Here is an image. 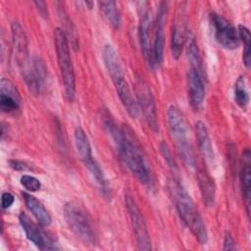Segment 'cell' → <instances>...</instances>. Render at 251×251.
Returning a JSON list of instances; mask_svg holds the SVG:
<instances>
[{
	"label": "cell",
	"mask_w": 251,
	"mask_h": 251,
	"mask_svg": "<svg viewBox=\"0 0 251 251\" xmlns=\"http://www.w3.org/2000/svg\"><path fill=\"white\" fill-rule=\"evenodd\" d=\"M12 42L13 49L18 67L21 70L24 80L31 76L33 72V65L28 58L27 41L25 30L18 22L12 24Z\"/></svg>",
	"instance_id": "obj_7"
},
{
	"label": "cell",
	"mask_w": 251,
	"mask_h": 251,
	"mask_svg": "<svg viewBox=\"0 0 251 251\" xmlns=\"http://www.w3.org/2000/svg\"><path fill=\"white\" fill-rule=\"evenodd\" d=\"M240 184L242 195L246 204V211L249 216L250 213V194H251V154L248 148L244 150L241 158L240 166Z\"/></svg>",
	"instance_id": "obj_16"
},
{
	"label": "cell",
	"mask_w": 251,
	"mask_h": 251,
	"mask_svg": "<svg viewBox=\"0 0 251 251\" xmlns=\"http://www.w3.org/2000/svg\"><path fill=\"white\" fill-rule=\"evenodd\" d=\"M99 9L101 13L104 15L105 19L108 23L114 27L119 28L121 25V16L119 10L117 8V4L115 1H100L98 2Z\"/></svg>",
	"instance_id": "obj_23"
},
{
	"label": "cell",
	"mask_w": 251,
	"mask_h": 251,
	"mask_svg": "<svg viewBox=\"0 0 251 251\" xmlns=\"http://www.w3.org/2000/svg\"><path fill=\"white\" fill-rule=\"evenodd\" d=\"M168 8L165 2L160 4L156 19L154 20V34L152 43L151 69H158L163 63L164 47H165V23L167 20Z\"/></svg>",
	"instance_id": "obj_11"
},
{
	"label": "cell",
	"mask_w": 251,
	"mask_h": 251,
	"mask_svg": "<svg viewBox=\"0 0 251 251\" xmlns=\"http://www.w3.org/2000/svg\"><path fill=\"white\" fill-rule=\"evenodd\" d=\"M22 103V97L16 85L8 78L0 80V108L5 113L17 112Z\"/></svg>",
	"instance_id": "obj_14"
},
{
	"label": "cell",
	"mask_w": 251,
	"mask_h": 251,
	"mask_svg": "<svg viewBox=\"0 0 251 251\" xmlns=\"http://www.w3.org/2000/svg\"><path fill=\"white\" fill-rule=\"evenodd\" d=\"M20 182L26 190H28L30 192H35V191L39 190L41 187V182L36 177L29 176V175L22 176Z\"/></svg>",
	"instance_id": "obj_27"
},
{
	"label": "cell",
	"mask_w": 251,
	"mask_h": 251,
	"mask_svg": "<svg viewBox=\"0 0 251 251\" xmlns=\"http://www.w3.org/2000/svg\"><path fill=\"white\" fill-rule=\"evenodd\" d=\"M238 37L243 42V64L247 69H249L251 66V35L249 28L243 25H239Z\"/></svg>",
	"instance_id": "obj_25"
},
{
	"label": "cell",
	"mask_w": 251,
	"mask_h": 251,
	"mask_svg": "<svg viewBox=\"0 0 251 251\" xmlns=\"http://www.w3.org/2000/svg\"><path fill=\"white\" fill-rule=\"evenodd\" d=\"M20 224L29 241H31L40 250L57 249L53 238L41 227L38 223L35 224L25 213H21L19 216Z\"/></svg>",
	"instance_id": "obj_13"
},
{
	"label": "cell",
	"mask_w": 251,
	"mask_h": 251,
	"mask_svg": "<svg viewBox=\"0 0 251 251\" xmlns=\"http://www.w3.org/2000/svg\"><path fill=\"white\" fill-rule=\"evenodd\" d=\"M167 123L172 138L175 140L176 151L185 166L194 168L196 165L193 146L189 139V130L182 113L171 105L167 111Z\"/></svg>",
	"instance_id": "obj_4"
},
{
	"label": "cell",
	"mask_w": 251,
	"mask_h": 251,
	"mask_svg": "<svg viewBox=\"0 0 251 251\" xmlns=\"http://www.w3.org/2000/svg\"><path fill=\"white\" fill-rule=\"evenodd\" d=\"M210 21L216 41L225 49L234 50L239 46L240 39L234 26L222 15L210 14Z\"/></svg>",
	"instance_id": "obj_10"
},
{
	"label": "cell",
	"mask_w": 251,
	"mask_h": 251,
	"mask_svg": "<svg viewBox=\"0 0 251 251\" xmlns=\"http://www.w3.org/2000/svg\"><path fill=\"white\" fill-rule=\"evenodd\" d=\"M187 95L191 107L197 111L199 110L205 99V86L202 76L193 69H189L186 74Z\"/></svg>",
	"instance_id": "obj_15"
},
{
	"label": "cell",
	"mask_w": 251,
	"mask_h": 251,
	"mask_svg": "<svg viewBox=\"0 0 251 251\" xmlns=\"http://www.w3.org/2000/svg\"><path fill=\"white\" fill-rule=\"evenodd\" d=\"M195 134L199 149L206 159L207 162H213L214 151L212 146V141L208 132L206 125L202 121H198L195 124Z\"/></svg>",
	"instance_id": "obj_18"
},
{
	"label": "cell",
	"mask_w": 251,
	"mask_h": 251,
	"mask_svg": "<svg viewBox=\"0 0 251 251\" xmlns=\"http://www.w3.org/2000/svg\"><path fill=\"white\" fill-rule=\"evenodd\" d=\"M54 40L58 66L60 69V74L63 80L66 96L70 101H72L75 93V75L70 54L68 37L63 28H55Z\"/></svg>",
	"instance_id": "obj_5"
},
{
	"label": "cell",
	"mask_w": 251,
	"mask_h": 251,
	"mask_svg": "<svg viewBox=\"0 0 251 251\" xmlns=\"http://www.w3.org/2000/svg\"><path fill=\"white\" fill-rule=\"evenodd\" d=\"M172 188L176 207L180 219L189 227L197 240L201 244H206L208 241V232L189 193L178 181H175Z\"/></svg>",
	"instance_id": "obj_3"
},
{
	"label": "cell",
	"mask_w": 251,
	"mask_h": 251,
	"mask_svg": "<svg viewBox=\"0 0 251 251\" xmlns=\"http://www.w3.org/2000/svg\"><path fill=\"white\" fill-rule=\"evenodd\" d=\"M10 166H11L14 170H16V171L24 172V171L29 170L28 165H27L25 162H23V161H20V160H11V161H10Z\"/></svg>",
	"instance_id": "obj_31"
},
{
	"label": "cell",
	"mask_w": 251,
	"mask_h": 251,
	"mask_svg": "<svg viewBox=\"0 0 251 251\" xmlns=\"http://www.w3.org/2000/svg\"><path fill=\"white\" fill-rule=\"evenodd\" d=\"M22 195L26 208L34 216L37 223L42 226H50L52 223V218L44 205L36 197L32 196L29 193L23 192Z\"/></svg>",
	"instance_id": "obj_17"
},
{
	"label": "cell",
	"mask_w": 251,
	"mask_h": 251,
	"mask_svg": "<svg viewBox=\"0 0 251 251\" xmlns=\"http://www.w3.org/2000/svg\"><path fill=\"white\" fill-rule=\"evenodd\" d=\"M74 139H75V145L76 151H77L81 161L83 162L84 166H86L87 164L92 162L94 159L92 156L91 146H90L88 137H87L85 131L83 130V128L78 126L75 129Z\"/></svg>",
	"instance_id": "obj_20"
},
{
	"label": "cell",
	"mask_w": 251,
	"mask_h": 251,
	"mask_svg": "<svg viewBox=\"0 0 251 251\" xmlns=\"http://www.w3.org/2000/svg\"><path fill=\"white\" fill-rule=\"evenodd\" d=\"M32 65H33L35 82H36L38 90L40 92L41 89L44 87V84H45V81H46L47 69H46V66H45L44 62L38 57H35L33 59Z\"/></svg>",
	"instance_id": "obj_26"
},
{
	"label": "cell",
	"mask_w": 251,
	"mask_h": 251,
	"mask_svg": "<svg viewBox=\"0 0 251 251\" xmlns=\"http://www.w3.org/2000/svg\"><path fill=\"white\" fill-rule=\"evenodd\" d=\"M154 34V18L152 11L147 2L141 3L139 8V25H138V38L142 50L143 57L150 67L152 56V43Z\"/></svg>",
	"instance_id": "obj_8"
},
{
	"label": "cell",
	"mask_w": 251,
	"mask_h": 251,
	"mask_svg": "<svg viewBox=\"0 0 251 251\" xmlns=\"http://www.w3.org/2000/svg\"><path fill=\"white\" fill-rule=\"evenodd\" d=\"M224 250H236V244L235 241L233 239V237L231 236V234L228 231L225 232V236H224V246H223Z\"/></svg>",
	"instance_id": "obj_29"
},
{
	"label": "cell",
	"mask_w": 251,
	"mask_h": 251,
	"mask_svg": "<svg viewBox=\"0 0 251 251\" xmlns=\"http://www.w3.org/2000/svg\"><path fill=\"white\" fill-rule=\"evenodd\" d=\"M160 149H161V152H162V155L164 156V159L166 161V163L172 167V168H175L176 167V163L172 157V154H171V151L168 147V145L165 143V142H162L161 143V146H160Z\"/></svg>",
	"instance_id": "obj_28"
},
{
	"label": "cell",
	"mask_w": 251,
	"mask_h": 251,
	"mask_svg": "<svg viewBox=\"0 0 251 251\" xmlns=\"http://www.w3.org/2000/svg\"><path fill=\"white\" fill-rule=\"evenodd\" d=\"M197 179L203 202L205 203L206 206H213L215 202L216 193V187L213 178L207 172L202 170L199 171L197 175Z\"/></svg>",
	"instance_id": "obj_21"
},
{
	"label": "cell",
	"mask_w": 251,
	"mask_h": 251,
	"mask_svg": "<svg viewBox=\"0 0 251 251\" xmlns=\"http://www.w3.org/2000/svg\"><path fill=\"white\" fill-rule=\"evenodd\" d=\"M102 58L122 104L126 108L127 114L131 118L136 119L140 111L138 104L130 90L127 80L126 79L119 55L111 44H106L104 46L102 51Z\"/></svg>",
	"instance_id": "obj_1"
},
{
	"label": "cell",
	"mask_w": 251,
	"mask_h": 251,
	"mask_svg": "<svg viewBox=\"0 0 251 251\" xmlns=\"http://www.w3.org/2000/svg\"><path fill=\"white\" fill-rule=\"evenodd\" d=\"M15 197L12 193L10 192H3L2 196H1V205L3 209H8L12 206V204L14 203Z\"/></svg>",
	"instance_id": "obj_30"
},
{
	"label": "cell",
	"mask_w": 251,
	"mask_h": 251,
	"mask_svg": "<svg viewBox=\"0 0 251 251\" xmlns=\"http://www.w3.org/2000/svg\"><path fill=\"white\" fill-rule=\"evenodd\" d=\"M64 217L69 228L85 244H93L96 240L95 228L89 214L79 204L68 202L64 206Z\"/></svg>",
	"instance_id": "obj_6"
},
{
	"label": "cell",
	"mask_w": 251,
	"mask_h": 251,
	"mask_svg": "<svg viewBox=\"0 0 251 251\" xmlns=\"http://www.w3.org/2000/svg\"><path fill=\"white\" fill-rule=\"evenodd\" d=\"M185 30L181 20H176L172 26L171 34V50L175 59H178L185 42Z\"/></svg>",
	"instance_id": "obj_22"
},
{
	"label": "cell",
	"mask_w": 251,
	"mask_h": 251,
	"mask_svg": "<svg viewBox=\"0 0 251 251\" xmlns=\"http://www.w3.org/2000/svg\"><path fill=\"white\" fill-rule=\"evenodd\" d=\"M125 203L129 217L130 225L135 236L137 248L139 250H151L152 245L150 235L140 209L129 195L126 196Z\"/></svg>",
	"instance_id": "obj_9"
},
{
	"label": "cell",
	"mask_w": 251,
	"mask_h": 251,
	"mask_svg": "<svg viewBox=\"0 0 251 251\" xmlns=\"http://www.w3.org/2000/svg\"><path fill=\"white\" fill-rule=\"evenodd\" d=\"M184 43L186 44V52H187V57L189 59V62L191 64V69H193L201 76H203L204 69H203L202 57H201L199 48L197 46L195 37L191 32H187L185 34V42Z\"/></svg>",
	"instance_id": "obj_19"
},
{
	"label": "cell",
	"mask_w": 251,
	"mask_h": 251,
	"mask_svg": "<svg viewBox=\"0 0 251 251\" xmlns=\"http://www.w3.org/2000/svg\"><path fill=\"white\" fill-rule=\"evenodd\" d=\"M234 101L235 103L241 108L246 109L249 104V94L247 90V83L246 78L244 75H239L235 81L234 89Z\"/></svg>",
	"instance_id": "obj_24"
},
{
	"label": "cell",
	"mask_w": 251,
	"mask_h": 251,
	"mask_svg": "<svg viewBox=\"0 0 251 251\" xmlns=\"http://www.w3.org/2000/svg\"><path fill=\"white\" fill-rule=\"evenodd\" d=\"M135 99L138 104L139 110H141L148 126L153 131H158V118L156 112V106L152 91L149 85L143 80H137L134 86Z\"/></svg>",
	"instance_id": "obj_12"
},
{
	"label": "cell",
	"mask_w": 251,
	"mask_h": 251,
	"mask_svg": "<svg viewBox=\"0 0 251 251\" xmlns=\"http://www.w3.org/2000/svg\"><path fill=\"white\" fill-rule=\"evenodd\" d=\"M123 131L124 137L116 147V150L121 160L137 180L143 184H147L151 180V174L142 148L138 143L134 132L128 126H123Z\"/></svg>",
	"instance_id": "obj_2"
}]
</instances>
